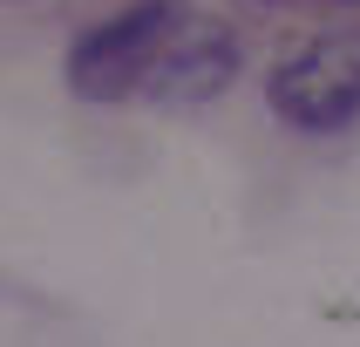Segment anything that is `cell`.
I'll list each match as a JSON object with an SVG mask.
<instances>
[{"instance_id":"3957f363","label":"cell","mask_w":360,"mask_h":347,"mask_svg":"<svg viewBox=\"0 0 360 347\" xmlns=\"http://www.w3.org/2000/svg\"><path fill=\"white\" fill-rule=\"evenodd\" d=\"M231 75H238V34L231 27H218V20H177V34H170V48L157 55V68H150V102H170V109H191V102H211L231 89Z\"/></svg>"},{"instance_id":"6da1fadb","label":"cell","mask_w":360,"mask_h":347,"mask_svg":"<svg viewBox=\"0 0 360 347\" xmlns=\"http://www.w3.org/2000/svg\"><path fill=\"white\" fill-rule=\"evenodd\" d=\"M265 96L292 130H347L360 116V20L320 27L272 68Z\"/></svg>"},{"instance_id":"7a4b0ae2","label":"cell","mask_w":360,"mask_h":347,"mask_svg":"<svg viewBox=\"0 0 360 347\" xmlns=\"http://www.w3.org/2000/svg\"><path fill=\"white\" fill-rule=\"evenodd\" d=\"M177 20H184V0H136L116 20L89 27L75 41V55H68V89L82 102H116L129 89H143L150 68H157V55L177 34Z\"/></svg>"}]
</instances>
